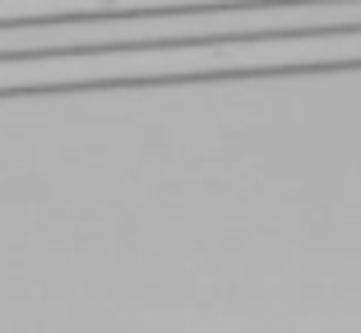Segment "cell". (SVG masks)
Segmentation results:
<instances>
[{"label":"cell","instance_id":"1","mask_svg":"<svg viewBox=\"0 0 361 333\" xmlns=\"http://www.w3.org/2000/svg\"><path fill=\"white\" fill-rule=\"evenodd\" d=\"M361 61V32H329V37H255V42H223L204 46L185 42L180 51L167 46H144L130 65L135 75L158 70V75H204V70H292V65H348ZM126 70V75H130Z\"/></svg>","mask_w":361,"mask_h":333}]
</instances>
